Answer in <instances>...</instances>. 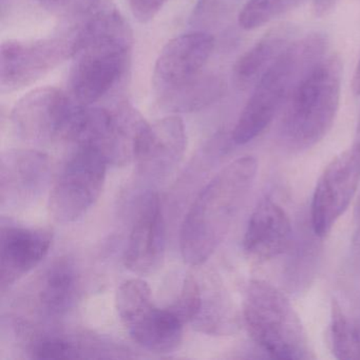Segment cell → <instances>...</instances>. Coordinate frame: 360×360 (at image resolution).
<instances>
[{"label":"cell","mask_w":360,"mask_h":360,"mask_svg":"<svg viewBox=\"0 0 360 360\" xmlns=\"http://www.w3.org/2000/svg\"><path fill=\"white\" fill-rule=\"evenodd\" d=\"M356 219L360 222V195L358 198L357 205H356Z\"/></svg>","instance_id":"30"},{"label":"cell","mask_w":360,"mask_h":360,"mask_svg":"<svg viewBox=\"0 0 360 360\" xmlns=\"http://www.w3.org/2000/svg\"><path fill=\"white\" fill-rule=\"evenodd\" d=\"M338 0H314L313 7L315 15L318 18L326 15L336 6Z\"/></svg>","instance_id":"26"},{"label":"cell","mask_w":360,"mask_h":360,"mask_svg":"<svg viewBox=\"0 0 360 360\" xmlns=\"http://www.w3.org/2000/svg\"><path fill=\"white\" fill-rule=\"evenodd\" d=\"M281 14L280 0H250L239 14V25L244 30H255Z\"/></svg>","instance_id":"24"},{"label":"cell","mask_w":360,"mask_h":360,"mask_svg":"<svg viewBox=\"0 0 360 360\" xmlns=\"http://www.w3.org/2000/svg\"><path fill=\"white\" fill-rule=\"evenodd\" d=\"M79 288V275L71 259L54 261L44 273L39 282V307L46 315L60 317L75 304Z\"/></svg>","instance_id":"18"},{"label":"cell","mask_w":360,"mask_h":360,"mask_svg":"<svg viewBox=\"0 0 360 360\" xmlns=\"http://www.w3.org/2000/svg\"><path fill=\"white\" fill-rule=\"evenodd\" d=\"M246 328L257 345L273 358L314 359L307 332L288 297L263 280H252L243 302Z\"/></svg>","instance_id":"5"},{"label":"cell","mask_w":360,"mask_h":360,"mask_svg":"<svg viewBox=\"0 0 360 360\" xmlns=\"http://www.w3.org/2000/svg\"><path fill=\"white\" fill-rule=\"evenodd\" d=\"M303 1H305V0H280V5H281V14L286 13V12L296 9V8H298Z\"/></svg>","instance_id":"29"},{"label":"cell","mask_w":360,"mask_h":360,"mask_svg":"<svg viewBox=\"0 0 360 360\" xmlns=\"http://www.w3.org/2000/svg\"><path fill=\"white\" fill-rule=\"evenodd\" d=\"M330 347L337 359H360V330L338 301L330 304Z\"/></svg>","instance_id":"20"},{"label":"cell","mask_w":360,"mask_h":360,"mask_svg":"<svg viewBox=\"0 0 360 360\" xmlns=\"http://www.w3.org/2000/svg\"><path fill=\"white\" fill-rule=\"evenodd\" d=\"M167 0H128L130 11L138 22H149L161 11Z\"/></svg>","instance_id":"25"},{"label":"cell","mask_w":360,"mask_h":360,"mask_svg":"<svg viewBox=\"0 0 360 360\" xmlns=\"http://www.w3.org/2000/svg\"><path fill=\"white\" fill-rule=\"evenodd\" d=\"M343 65L340 56H324L298 82L284 104L279 139L285 148L315 146L334 124L340 102Z\"/></svg>","instance_id":"3"},{"label":"cell","mask_w":360,"mask_h":360,"mask_svg":"<svg viewBox=\"0 0 360 360\" xmlns=\"http://www.w3.org/2000/svg\"><path fill=\"white\" fill-rule=\"evenodd\" d=\"M292 229L285 210L271 198L257 205L244 235V250L258 260L283 254L292 243Z\"/></svg>","instance_id":"16"},{"label":"cell","mask_w":360,"mask_h":360,"mask_svg":"<svg viewBox=\"0 0 360 360\" xmlns=\"http://www.w3.org/2000/svg\"><path fill=\"white\" fill-rule=\"evenodd\" d=\"M203 307L201 288L195 278L187 276L183 281L180 295L168 309L186 324L195 320L201 314Z\"/></svg>","instance_id":"23"},{"label":"cell","mask_w":360,"mask_h":360,"mask_svg":"<svg viewBox=\"0 0 360 360\" xmlns=\"http://www.w3.org/2000/svg\"><path fill=\"white\" fill-rule=\"evenodd\" d=\"M326 49L328 39L321 33H311L288 46L257 82L233 128L231 138L236 144H248L264 131L305 72L326 56Z\"/></svg>","instance_id":"4"},{"label":"cell","mask_w":360,"mask_h":360,"mask_svg":"<svg viewBox=\"0 0 360 360\" xmlns=\"http://www.w3.org/2000/svg\"><path fill=\"white\" fill-rule=\"evenodd\" d=\"M31 357L34 359H79L87 357L81 343L58 335L39 337L31 345Z\"/></svg>","instance_id":"21"},{"label":"cell","mask_w":360,"mask_h":360,"mask_svg":"<svg viewBox=\"0 0 360 360\" xmlns=\"http://www.w3.org/2000/svg\"><path fill=\"white\" fill-rule=\"evenodd\" d=\"M0 170V200L3 207H18L37 199L49 178V159L31 149L4 153Z\"/></svg>","instance_id":"14"},{"label":"cell","mask_w":360,"mask_h":360,"mask_svg":"<svg viewBox=\"0 0 360 360\" xmlns=\"http://www.w3.org/2000/svg\"><path fill=\"white\" fill-rule=\"evenodd\" d=\"M71 1L72 0H37V4L49 11H58V10L64 9Z\"/></svg>","instance_id":"27"},{"label":"cell","mask_w":360,"mask_h":360,"mask_svg":"<svg viewBox=\"0 0 360 360\" xmlns=\"http://www.w3.org/2000/svg\"><path fill=\"white\" fill-rule=\"evenodd\" d=\"M165 223L157 193L143 197L126 248L125 266L132 273L147 275L161 266L165 252Z\"/></svg>","instance_id":"12"},{"label":"cell","mask_w":360,"mask_h":360,"mask_svg":"<svg viewBox=\"0 0 360 360\" xmlns=\"http://www.w3.org/2000/svg\"><path fill=\"white\" fill-rule=\"evenodd\" d=\"M214 48L210 33L193 31L174 37L164 46L153 69L155 94L176 87L203 72Z\"/></svg>","instance_id":"11"},{"label":"cell","mask_w":360,"mask_h":360,"mask_svg":"<svg viewBox=\"0 0 360 360\" xmlns=\"http://www.w3.org/2000/svg\"><path fill=\"white\" fill-rule=\"evenodd\" d=\"M117 309L132 340L151 352L170 353L180 347L185 324L168 307H158L144 280L134 278L117 290Z\"/></svg>","instance_id":"6"},{"label":"cell","mask_w":360,"mask_h":360,"mask_svg":"<svg viewBox=\"0 0 360 360\" xmlns=\"http://www.w3.org/2000/svg\"><path fill=\"white\" fill-rule=\"evenodd\" d=\"M107 165L98 151L75 147L50 191L49 210L54 220L75 222L92 207L102 193Z\"/></svg>","instance_id":"7"},{"label":"cell","mask_w":360,"mask_h":360,"mask_svg":"<svg viewBox=\"0 0 360 360\" xmlns=\"http://www.w3.org/2000/svg\"><path fill=\"white\" fill-rule=\"evenodd\" d=\"M77 102L63 90L41 87L22 96L12 110L15 129L31 140H62Z\"/></svg>","instance_id":"10"},{"label":"cell","mask_w":360,"mask_h":360,"mask_svg":"<svg viewBox=\"0 0 360 360\" xmlns=\"http://www.w3.org/2000/svg\"><path fill=\"white\" fill-rule=\"evenodd\" d=\"M360 182V143L337 155L318 180L311 201V226L318 237L330 233L345 214Z\"/></svg>","instance_id":"9"},{"label":"cell","mask_w":360,"mask_h":360,"mask_svg":"<svg viewBox=\"0 0 360 360\" xmlns=\"http://www.w3.org/2000/svg\"><path fill=\"white\" fill-rule=\"evenodd\" d=\"M225 92L222 77L202 72L195 79L157 94L158 103L172 113H189L202 110L220 100Z\"/></svg>","instance_id":"19"},{"label":"cell","mask_w":360,"mask_h":360,"mask_svg":"<svg viewBox=\"0 0 360 360\" xmlns=\"http://www.w3.org/2000/svg\"><path fill=\"white\" fill-rule=\"evenodd\" d=\"M186 145L182 119L178 115H169L143 125L136 138L134 161L143 174L161 176L178 165Z\"/></svg>","instance_id":"13"},{"label":"cell","mask_w":360,"mask_h":360,"mask_svg":"<svg viewBox=\"0 0 360 360\" xmlns=\"http://www.w3.org/2000/svg\"><path fill=\"white\" fill-rule=\"evenodd\" d=\"M352 91L355 96H360V58L358 60L355 72H354L353 79H352Z\"/></svg>","instance_id":"28"},{"label":"cell","mask_w":360,"mask_h":360,"mask_svg":"<svg viewBox=\"0 0 360 360\" xmlns=\"http://www.w3.org/2000/svg\"><path fill=\"white\" fill-rule=\"evenodd\" d=\"M257 172L254 157L239 158L202 189L181 227L180 250L185 262L203 264L218 250L252 191Z\"/></svg>","instance_id":"2"},{"label":"cell","mask_w":360,"mask_h":360,"mask_svg":"<svg viewBox=\"0 0 360 360\" xmlns=\"http://www.w3.org/2000/svg\"><path fill=\"white\" fill-rule=\"evenodd\" d=\"M294 34V27L288 24L279 25L267 31L233 65V81L236 87L245 90L257 84L278 56L292 43Z\"/></svg>","instance_id":"17"},{"label":"cell","mask_w":360,"mask_h":360,"mask_svg":"<svg viewBox=\"0 0 360 360\" xmlns=\"http://www.w3.org/2000/svg\"><path fill=\"white\" fill-rule=\"evenodd\" d=\"M51 229L3 225L0 233V285L5 292L47 256Z\"/></svg>","instance_id":"15"},{"label":"cell","mask_w":360,"mask_h":360,"mask_svg":"<svg viewBox=\"0 0 360 360\" xmlns=\"http://www.w3.org/2000/svg\"><path fill=\"white\" fill-rule=\"evenodd\" d=\"M357 134H358V143H360V117H359V123H358Z\"/></svg>","instance_id":"31"},{"label":"cell","mask_w":360,"mask_h":360,"mask_svg":"<svg viewBox=\"0 0 360 360\" xmlns=\"http://www.w3.org/2000/svg\"><path fill=\"white\" fill-rule=\"evenodd\" d=\"M236 3L237 0H199L191 18V26L197 31L208 32L231 13Z\"/></svg>","instance_id":"22"},{"label":"cell","mask_w":360,"mask_h":360,"mask_svg":"<svg viewBox=\"0 0 360 360\" xmlns=\"http://www.w3.org/2000/svg\"><path fill=\"white\" fill-rule=\"evenodd\" d=\"M70 56L68 37L9 39L0 48V90L13 92L33 85Z\"/></svg>","instance_id":"8"},{"label":"cell","mask_w":360,"mask_h":360,"mask_svg":"<svg viewBox=\"0 0 360 360\" xmlns=\"http://www.w3.org/2000/svg\"><path fill=\"white\" fill-rule=\"evenodd\" d=\"M69 83L79 104L102 100L125 75L132 31L111 0H85L70 35Z\"/></svg>","instance_id":"1"}]
</instances>
